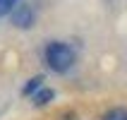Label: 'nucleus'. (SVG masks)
<instances>
[{"label":"nucleus","mask_w":127,"mask_h":120,"mask_svg":"<svg viewBox=\"0 0 127 120\" xmlns=\"http://www.w3.org/2000/svg\"><path fill=\"white\" fill-rule=\"evenodd\" d=\"M46 63L55 72H67L74 63V50L63 41H53L46 46Z\"/></svg>","instance_id":"nucleus-1"},{"label":"nucleus","mask_w":127,"mask_h":120,"mask_svg":"<svg viewBox=\"0 0 127 120\" xmlns=\"http://www.w3.org/2000/svg\"><path fill=\"white\" fill-rule=\"evenodd\" d=\"M12 24L19 29H29L34 27V10L29 5H17L12 10Z\"/></svg>","instance_id":"nucleus-2"},{"label":"nucleus","mask_w":127,"mask_h":120,"mask_svg":"<svg viewBox=\"0 0 127 120\" xmlns=\"http://www.w3.org/2000/svg\"><path fill=\"white\" fill-rule=\"evenodd\" d=\"M43 82H46V79H43V75H36V77H31V79L27 82V84H24L22 94H24V96H34V94H36V91H38V89L43 86Z\"/></svg>","instance_id":"nucleus-3"},{"label":"nucleus","mask_w":127,"mask_h":120,"mask_svg":"<svg viewBox=\"0 0 127 120\" xmlns=\"http://www.w3.org/2000/svg\"><path fill=\"white\" fill-rule=\"evenodd\" d=\"M53 96H55V91H53V89H48V86H41V89L34 94V106H46V103H48Z\"/></svg>","instance_id":"nucleus-4"},{"label":"nucleus","mask_w":127,"mask_h":120,"mask_svg":"<svg viewBox=\"0 0 127 120\" xmlns=\"http://www.w3.org/2000/svg\"><path fill=\"white\" fill-rule=\"evenodd\" d=\"M103 120H127V111L125 108H113L103 115Z\"/></svg>","instance_id":"nucleus-5"},{"label":"nucleus","mask_w":127,"mask_h":120,"mask_svg":"<svg viewBox=\"0 0 127 120\" xmlns=\"http://www.w3.org/2000/svg\"><path fill=\"white\" fill-rule=\"evenodd\" d=\"M17 7V0H0V17L12 14V10Z\"/></svg>","instance_id":"nucleus-6"},{"label":"nucleus","mask_w":127,"mask_h":120,"mask_svg":"<svg viewBox=\"0 0 127 120\" xmlns=\"http://www.w3.org/2000/svg\"><path fill=\"white\" fill-rule=\"evenodd\" d=\"M63 120H79V118H77L74 113H65V115H63Z\"/></svg>","instance_id":"nucleus-7"}]
</instances>
